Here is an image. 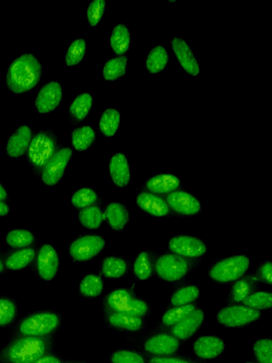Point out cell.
<instances>
[{
    "instance_id": "52",
    "label": "cell",
    "mask_w": 272,
    "mask_h": 363,
    "mask_svg": "<svg viewBox=\"0 0 272 363\" xmlns=\"http://www.w3.org/2000/svg\"><path fill=\"white\" fill-rule=\"evenodd\" d=\"M5 270V265L1 259H0V273H2Z\"/></svg>"
},
{
    "instance_id": "16",
    "label": "cell",
    "mask_w": 272,
    "mask_h": 363,
    "mask_svg": "<svg viewBox=\"0 0 272 363\" xmlns=\"http://www.w3.org/2000/svg\"><path fill=\"white\" fill-rule=\"evenodd\" d=\"M166 202L170 208L182 215H195L201 209L198 199L184 191H174L170 193L166 197Z\"/></svg>"
},
{
    "instance_id": "10",
    "label": "cell",
    "mask_w": 272,
    "mask_h": 363,
    "mask_svg": "<svg viewBox=\"0 0 272 363\" xmlns=\"http://www.w3.org/2000/svg\"><path fill=\"white\" fill-rule=\"evenodd\" d=\"M73 156V150L64 147L53 156L41 173V179L47 186H54L62 178L67 166Z\"/></svg>"
},
{
    "instance_id": "44",
    "label": "cell",
    "mask_w": 272,
    "mask_h": 363,
    "mask_svg": "<svg viewBox=\"0 0 272 363\" xmlns=\"http://www.w3.org/2000/svg\"><path fill=\"white\" fill-rule=\"evenodd\" d=\"M109 360L111 363H147L141 353L127 349L114 351L110 355Z\"/></svg>"
},
{
    "instance_id": "19",
    "label": "cell",
    "mask_w": 272,
    "mask_h": 363,
    "mask_svg": "<svg viewBox=\"0 0 272 363\" xmlns=\"http://www.w3.org/2000/svg\"><path fill=\"white\" fill-rule=\"evenodd\" d=\"M225 348L224 341L216 336H201L193 344L196 355L203 359L215 358L222 354Z\"/></svg>"
},
{
    "instance_id": "38",
    "label": "cell",
    "mask_w": 272,
    "mask_h": 363,
    "mask_svg": "<svg viewBox=\"0 0 272 363\" xmlns=\"http://www.w3.org/2000/svg\"><path fill=\"white\" fill-rule=\"evenodd\" d=\"M199 289L194 285L183 286L177 290L171 299V305L179 307L191 305L199 297Z\"/></svg>"
},
{
    "instance_id": "8",
    "label": "cell",
    "mask_w": 272,
    "mask_h": 363,
    "mask_svg": "<svg viewBox=\"0 0 272 363\" xmlns=\"http://www.w3.org/2000/svg\"><path fill=\"white\" fill-rule=\"evenodd\" d=\"M189 270L188 260L176 254H165L156 263L158 275L165 281L177 282L184 278Z\"/></svg>"
},
{
    "instance_id": "53",
    "label": "cell",
    "mask_w": 272,
    "mask_h": 363,
    "mask_svg": "<svg viewBox=\"0 0 272 363\" xmlns=\"http://www.w3.org/2000/svg\"><path fill=\"white\" fill-rule=\"evenodd\" d=\"M65 363H88L84 361H80V360H72V361H65Z\"/></svg>"
},
{
    "instance_id": "32",
    "label": "cell",
    "mask_w": 272,
    "mask_h": 363,
    "mask_svg": "<svg viewBox=\"0 0 272 363\" xmlns=\"http://www.w3.org/2000/svg\"><path fill=\"white\" fill-rule=\"evenodd\" d=\"M120 124V112L114 108H109L101 116L98 126L102 134L106 137H111L116 134Z\"/></svg>"
},
{
    "instance_id": "41",
    "label": "cell",
    "mask_w": 272,
    "mask_h": 363,
    "mask_svg": "<svg viewBox=\"0 0 272 363\" xmlns=\"http://www.w3.org/2000/svg\"><path fill=\"white\" fill-rule=\"evenodd\" d=\"M86 53V41L83 39L74 40L68 47L65 62L67 66L78 65L84 58Z\"/></svg>"
},
{
    "instance_id": "42",
    "label": "cell",
    "mask_w": 272,
    "mask_h": 363,
    "mask_svg": "<svg viewBox=\"0 0 272 363\" xmlns=\"http://www.w3.org/2000/svg\"><path fill=\"white\" fill-rule=\"evenodd\" d=\"M243 305L256 310H266L272 306L271 294L268 292H254L243 302Z\"/></svg>"
},
{
    "instance_id": "28",
    "label": "cell",
    "mask_w": 272,
    "mask_h": 363,
    "mask_svg": "<svg viewBox=\"0 0 272 363\" xmlns=\"http://www.w3.org/2000/svg\"><path fill=\"white\" fill-rule=\"evenodd\" d=\"M104 290V282L97 275L86 276L79 286V293L85 299L91 300L99 298Z\"/></svg>"
},
{
    "instance_id": "23",
    "label": "cell",
    "mask_w": 272,
    "mask_h": 363,
    "mask_svg": "<svg viewBox=\"0 0 272 363\" xmlns=\"http://www.w3.org/2000/svg\"><path fill=\"white\" fill-rule=\"evenodd\" d=\"M104 215L109 226L116 232L123 231L129 222V211L121 203L109 204L106 207Z\"/></svg>"
},
{
    "instance_id": "2",
    "label": "cell",
    "mask_w": 272,
    "mask_h": 363,
    "mask_svg": "<svg viewBox=\"0 0 272 363\" xmlns=\"http://www.w3.org/2000/svg\"><path fill=\"white\" fill-rule=\"evenodd\" d=\"M42 66L32 53H26L14 60L11 64L6 84L8 89L15 94H22L34 89L39 83Z\"/></svg>"
},
{
    "instance_id": "37",
    "label": "cell",
    "mask_w": 272,
    "mask_h": 363,
    "mask_svg": "<svg viewBox=\"0 0 272 363\" xmlns=\"http://www.w3.org/2000/svg\"><path fill=\"white\" fill-rule=\"evenodd\" d=\"M134 275L138 279L144 281L149 279L154 273V264L148 252H142L135 258L133 263Z\"/></svg>"
},
{
    "instance_id": "27",
    "label": "cell",
    "mask_w": 272,
    "mask_h": 363,
    "mask_svg": "<svg viewBox=\"0 0 272 363\" xmlns=\"http://www.w3.org/2000/svg\"><path fill=\"white\" fill-rule=\"evenodd\" d=\"M71 138L74 148L78 152H85L95 143L97 136L92 127L83 126L74 129Z\"/></svg>"
},
{
    "instance_id": "26",
    "label": "cell",
    "mask_w": 272,
    "mask_h": 363,
    "mask_svg": "<svg viewBox=\"0 0 272 363\" xmlns=\"http://www.w3.org/2000/svg\"><path fill=\"white\" fill-rule=\"evenodd\" d=\"M128 261L123 258L117 256L105 258L100 265V272L107 278H121L128 272Z\"/></svg>"
},
{
    "instance_id": "14",
    "label": "cell",
    "mask_w": 272,
    "mask_h": 363,
    "mask_svg": "<svg viewBox=\"0 0 272 363\" xmlns=\"http://www.w3.org/2000/svg\"><path fill=\"white\" fill-rule=\"evenodd\" d=\"M62 98L61 85L51 81L44 85L36 98L35 106L39 112L49 113L57 108Z\"/></svg>"
},
{
    "instance_id": "9",
    "label": "cell",
    "mask_w": 272,
    "mask_h": 363,
    "mask_svg": "<svg viewBox=\"0 0 272 363\" xmlns=\"http://www.w3.org/2000/svg\"><path fill=\"white\" fill-rule=\"evenodd\" d=\"M260 316L258 310L245 305H233L222 309L217 315V320L226 327H243L256 322Z\"/></svg>"
},
{
    "instance_id": "34",
    "label": "cell",
    "mask_w": 272,
    "mask_h": 363,
    "mask_svg": "<svg viewBox=\"0 0 272 363\" xmlns=\"http://www.w3.org/2000/svg\"><path fill=\"white\" fill-rule=\"evenodd\" d=\"M79 219L83 227L91 230L99 229L105 220L104 213L97 206L82 209L79 214Z\"/></svg>"
},
{
    "instance_id": "50",
    "label": "cell",
    "mask_w": 272,
    "mask_h": 363,
    "mask_svg": "<svg viewBox=\"0 0 272 363\" xmlns=\"http://www.w3.org/2000/svg\"><path fill=\"white\" fill-rule=\"evenodd\" d=\"M9 211V206L6 202L0 201V216H7Z\"/></svg>"
},
{
    "instance_id": "24",
    "label": "cell",
    "mask_w": 272,
    "mask_h": 363,
    "mask_svg": "<svg viewBox=\"0 0 272 363\" xmlns=\"http://www.w3.org/2000/svg\"><path fill=\"white\" fill-rule=\"evenodd\" d=\"M180 186L179 179L172 174H159L150 178L146 187L154 194H170Z\"/></svg>"
},
{
    "instance_id": "12",
    "label": "cell",
    "mask_w": 272,
    "mask_h": 363,
    "mask_svg": "<svg viewBox=\"0 0 272 363\" xmlns=\"http://www.w3.org/2000/svg\"><path fill=\"white\" fill-rule=\"evenodd\" d=\"M142 347L145 352L156 357L170 356L179 349L180 341L171 334L161 333L147 338Z\"/></svg>"
},
{
    "instance_id": "25",
    "label": "cell",
    "mask_w": 272,
    "mask_h": 363,
    "mask_svg": "<svg viewBox=\"0 0 272 363\" xmlns=\"http://www.w3.org/2000/svg\"><path fill=\"white\" fill-rule=\"evenodd\" d=\"M257 277L247 276L236 282L232 287L229 297L231 303H240L254 293L257 286Z\"/></svg>"
},
{
    "instance_id": "11",
    "label": "cell",
    "mask_w": 272,
    "mask_h": 363,
    "mask_svg": "<svg viewBox=\"0 0 272 363\" xmlns=\"http://www.w3.org/2000/svg\"><path fill=\"white\" fill-rule=\"evenodd\" d=\"M170 250L184 258H197L207 252L208 247L200 239L186 235H179L172 238L168 244Z\"/></svg>"
},
{
    "instance_id": "33",
    "label": "cell",
    "mask_w": 272,
    "mask_h": 363,
    "mask_svg": "<svg viewBox=\"0 0 272 363\" xmlns=\"http://www.w3.org/2000/svg\"><path fill=\"white\" fill-rule=\"evenodd\" d=\"M128 58L125 55L108 60L104 64L103 77L106 81H113L125 74Z\"/></svg>"
},
{
    "instance_id": "13",
    "label": "cell",
    "mask_w": 272,
    "mask_h": 363,
    "mask_svg": "<svg viewBox=\"0 0 272 363\" xmlns=\"http://www.w3.org/2000/svg\"><path fill=\"white\" fill-rule=\"evenodd\" d=\"M60 265L55 249L50 244L43 245L39 251L36 268L39 277L45 281L52 280L57 275Z\"/></svg>"
},
{
    "instance_id": "35",
    "label": "cell",
    "mask_w": 272,
    "mask_h": 363,
    "mask_svg": "<svg viewBox=\"0 0 272 363\" xmlns=\"http://www.w3.org/2000/svg\"><path fill=\"white\" fill-rule=\"evenodd\" d=\"M36 256V251L32 248H26L15 251L6 260V267L9 270H20L29 265Z\"/></svg>"
},
{
    "instance_id": "20",
    "label": "cell",
    "mask_w": 272,
    "mask_h": 363,
    "mask_svg": "<svg viewBox=\"0 0 272 363\" xmlns=\"http://www.w3.org/2000/svg\"><path fill=\"white\" fill-rule=\"evenodd\" d=\"M203 320L204 312L201 310H196L190 315L171 327V334L179 341L187 340L198 330Z\"/></svg>"
},
{
    "instance_id": "22",
    "label": "cell",
    "mask_w": 272,
    "mask_h": 363,
    "mask_svg": "<svg viewBox=\"0 0 272 363\" xmlns=\"http://www.w3.org/2000/svg\"><path fill=\"white\" fill-rule=\"evenodd\" d=\"M109 173L113 183L118 187H125L130 180L128 161L123 154L113 156L109 162Z\"/></svg>"
},
{
    "instance_id": "54",
    "label": "cell",
    "mask_w": 272,
    "mask_h": 363,
    "mask_svg": "<svg viewBox=\"0 0 272 363\" xmlns=\"http://www.w3.org/2000/svg\"><path fill=\"white\" fill-rule=\"evenodd\" d=\"M245 363H254V362H247Z\"/></svg>"
},
{
    "instance_id": "17",
    "label": "cell",
    "mask_w": 272,
    "mask_h": 363,
    "mask_svg": "<svg viewBox=\"0 0 272 363\" xmlns=\"http://www.w3.org/2000/svg\"><path fill=\"white\" fill-rule=\"evenodd\" d=\"M172 50L182 68L188 74L196 77L200 74L198 62L189 44L182 38L172 39Z\"/></svg>"
},
{
    "instance_id": "3",
    "label": "cell",
    "mask_w": 272,
    "mask_h": 363,
    "mask_svg": "<svg viewBox=\"0 0 272 363\" xmlns=\"http://www.w3.org/2000/svg\"><path fill=\"white\" fill-rule=\"evenodd\" d=\"M62 323V316L53 310L31 313L18 323L15 336L29 337L55 336Z\"/></svg>"
},
{
    "instance_id": "30",
    "label": "cell",
    "mask_w": 272,
    "mask_h": 363,
    "mask_svg": "<svg viewBox=\"0 0 272 363\" xmlns=\"http://www.w3.org/2000/svg\"><path fill=\"white\" fill-rule=\"evenodd\" d=\"M93 105V98L90 94H80L70 107L69 112L72 118L76 122L83 121L89 115Z\"/></svg>"
},
{
    "instance_id": "36",
    "label": "cell",
    "mask_w": 272,
    "mask_h": 363,
    "mask_svg": "<svg viewBox=\"0 0 272 363\" xmlns=\"http://www.w3.org/2000/svg\"><path fill=\"white\" fill-rule=\"evenodd\" d=\"M18 303L9 298H0V328L11 325L18 318Z\"/></svg>"
},
{
    "instance_id": "48",
    "label": "cell",
    "mask_w": 272,
    "mask_h": 363,
    "mask_svg": "<svg viewBox=\"0 0 272 363\" xmlns=\"http://www.w3.org/2000/svg\"><path fill=\"white\" fill-rule=\"evenodd\" d=\"M149 363H198L191 359L175 357V356H164V357H152Z\"/></svg>"
},
{
    "instance_id": "51",
    "label": "cell",
    "mask_w": 272,
    "mask_h": 363,
    "mask_svg": "<svg viewBox=\"0 0 272 363\" xmlns=\"http://www.w3.org/2000/svg\"><path fill=\"white\" fill-rule=\"evenodd\" d=\"M8 197V192L5 187L0 184V201L4 202L7 200Z\"/></svg>"
},
{
    "instance_id": "18",
    "label": "cell",
    "mask_w": 272,
    "mask_h": 363,
    "mask_svg": "<svg viewBox=\"0 0 272 363\" xmlns=\"http://www.w3.org/2000/svg\"><path fill=\"white\" fill-rule=\"evenodd\" d=\"M33 138V131L27 124L20 126L11 135L7 144V153L12 158H20L28 151Z\"/></svg>"
},
{
    "instance_id": "40",
    "label": "cell",
    "mask_w": 272,
    "mask_h": 363,
    "mask_svg": "<svg viewBox=\"0 0 272 363\" xmlns=\"http://www.w3.org/2000/svg\"><path fill=\"white\" fill-rule=\"evenodd\" d=\"M35 237L29 231L15 230L10 232L6 237L8 245L13 249H26L34 243Z\"/></svg>"
},
{
    "instance_id": "49",
    "label": "cell",
    "mask_w": 272,
    "mask_h": 363,
    "mask_svg": "<svg viewBox=\"0 0 272 363\" xmlns=\"http://www.w3.org/2000/svg\"><path fill=\"white\" fill-rule=\"evenodd\" d=\"M65 361L55 352L50 351L41 357L34 363H65Z\"/></svg>"
},
{
    "instance_id": "43",
    "label": "cell",
    "mask_w": 272,
    "mask_h": 363,
    "mask_svg": "<svg viewBox=\"0 0 272 363\" xmlns=\"http://www.w3.org/2000/svg\"><path fill=\"white\" fill-rule=\"evenodd\" d=\"M98 196L95 191L89 187H83L78 190L72 197L73 205L83 209L93 206L97 202Z\"/></svg>"
},
{
    "instance_id": "47",
    "label": "cell",
    "mask_w": 272,
    "mask_h": 363,
    "mask_svg": "<svg viewBox=\"0 0 272 363\" xmlns=\"http://www.w3.org/2000/svg\"><path fill=\"white\" fill-rule=\"evenodd\" d=\"M271 263L270 261L263 263L257 270V279L266 284H272Z\"/></svg>"
},
{
    "instance_id": "46",
    "label": "cell",
    "mask_w": 272,
    "mask_h": 363,
    "mask_svg": "<svg viewBox=\"0 0 272 363\" xmlns=\"http://www.w3.org/2000/svg\"><path fill=\"white\" fill-rule=\"evenodd\" d=\"M106 1L104 0H94L88 6L87 17L91 27L97 25L104 13Z\"/></svg>"
},
{
    "instance_id": "1",
    "label": "cell",
    "mask_w": 272,
    "mask_h": 363,
    "mask_svg": "<svg viewBox=\"0 0 272 363\" xmlns=\"http://www.w3.org/2000/svg\"><path fill=\"white\" fill-rule=\"evenodd\" d=\"M55 336L29 337L15 336L0 351L1 363H34L53 351Z\"/></svg>"
},
{
    "instance_id": "7",
    "label": "cell",
    "mask_w": 272,
    "mask_h": 363,
    "mask_svg": "<svg viewBox=\"0 0 272 363\" xmlns=\"http://www.w3.org/2000/svg\"><path fill=\"white\" fill-rule=\"evenodd\" d=\"M104 239L97 235H88L76 239L71 245L69 253L76 262H88L105 248Z\"/></svg>"
},
{
    "instance_id": "15",
    "label": "cell",
    "mask_w": 272,
    "mask_h": 363,
    "mask_svg": "<svg viewBox=\"0 0 272 363\" xmlns=\"http://www.w3.org/2000/svg\"><path fill=\"white\" fill-rule=\"evenodd\" d=\"M105 323L112 329L128 333H138L145 326L144 318L121 312H102Z\"/></svg>"
},
{
    "instance_id": "5",
    "label": "cell",
    "mask_w": 272,
    "mask_h": 363,
    "mask_svg": "<svg viewBox=\"0 0 272 363\" xmlns=\"http://www.w3.org/2000/svg\"><path fill=\"white\" fill-rule=\"evenodd\" d=\"M58 151L59 141L53 131L43 130L34 134L27 151V157L36 174L42 173Z\"/></svg>"
},
{
    "instance_id": "29",
    "label": "cell",
    "mask_w": 272,
    "mask_h": 363,
    "mask_svg": "<svg viewBox=\"0 0 272 363\" xmlns=\"http://www.w3.org/2000/svg\"><path fill=\"white\" fill-rule=\"evenodd\" d=\"M110 45L114 53L118 55L126 53L130 45V33L123 24L116 25L112 30Z\"/></svg>"
},
{
    "instance_id": "4",
    "label": "cell",
    "mask_w": 272,
    "mask_h": 363,
    "mask_svg": "<svg viewBox=\"0 0 272 363\" xmlns=\"http://www.w3.org/2000/svg\"><path fill=\"white\" fill-rule=\"evenodd\" d=\"M121 312L144 318L151 312L149 305L136 297L132 289L118 288L104 298L102 312Z\"/></svg>"
},
{
    "instance_id": "6",
    "label": "cell",
    "mask_w": 272,
    "mask_h": 363,
    "mask_svg": "<svg viewBox=\"0 0 272 363\" xmlns=\"http://www.w3.org/2000/svg\"><path fill=\"white\" fill-rule=\"evenodd\" d=\"M250 260L245 256H236L217 262L211 268L210 277L219 283H229L240 278L247 272Z\"/></svg>"
},
{
    "instance_id": "21",
    "label": "cell",
    "mask_w": 272,
    "mask_h": 363,
    "mask_svg": "<svg viewBox=\"0 0 272 363\" xmlns=\"http://www.w3.org/2000/svg\"><path fill=\"white\" fill-rule=\"evenodd\" d=\"M136 203L142 210L154 216H165L170 213L167 202L151 192H144L140 194L136 198Z\"/></svg>"
},
{
    "instance_id": "45",
    "label": "cell",
    "mask_w": 272,
    "mask_h": 363,
    "mask_svg": "<svg viewBox=\"0 0 272 363\" xmlns=\"http://www.w3.org/2000/svg\"><path fill=\"white\" fill-rule=\"evenodd\" d=\"M254 352L259 363H272V342L271 339L263 338L254 345Z\"/></svg>"
},
{
    "instance_id": "31",
    "label": "cell",
    "mask_w": 272,
    "mask_h": 363,
    "mask_svg": "<svg viewBox=\"0 0 272 363\" xmlns=\"http://www.w3.org/2000/svg\"><path fill=\"white\" fill-rule=\"evenodd\" d=\"M169 55L163 46H156L152 48L147 58V69L151 74H156L167 66Z\"/></svg>"
},
{
    "instance_id": "39",
    "label": "cell",
    "mask_w": 272,
    "mask_h": 363,
    "mask_svg": "<svg viewBox=\"0 0 272 363\" xmlns=\"http://www.w3.org/2000/svg\"><path fill=\"white\" fill-rule=\"evenodd\" d=\"M194 305L174 307L167 311L163 317L162 324L166 327H172L196 310Z\"/></svg>"
}]
</instances>
